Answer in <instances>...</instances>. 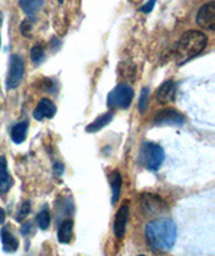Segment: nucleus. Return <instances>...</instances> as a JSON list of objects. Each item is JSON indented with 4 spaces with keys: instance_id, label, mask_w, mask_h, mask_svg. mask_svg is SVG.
<instances>
[{
    "instance_id": "nucleus-1",
    "label": "nucleus",
    "mask_w": 215,
    "mask_h": 256,
    "mask_svg": "<svg viewBox=\"0 0 215 256\" xmlns=\"http://www.w3.org/2000/svg\"><path fill=\"white\" fill-rule=\"evenodd\" d=\"M178 230L171 218L160 217L145 226V238L152 250L158 252L171 251L175 246Z\"/></svg>"
},
{
    "instance_id": "nucleus-2",
    "label": "nucleus",
    "mask_w": 215,
    "mask_h": 256,
    "mask_svg": "<svg viewBox=\"0 0 215 256\" xmlns=\"http://www.w3.org/2000/svg\"><path fill=\"white\" fill-rule=\"evenodd\" d=\"M209 38L205 32L197 30H189L180 36L176 44V61L179 65H183L194 57H197L206 49Z\"/></svg>"
},
{
    "instance_id": "nucleus-3",
    "label": "nucleus",
    "mask_w": 215,
    "mask_h": 256,
    "mask_svg": "<svg viewBox=\"0 0 215 256\" xmlns=\"http://www.w3.org/2000/svg\"><path fill=\"white\" fill-rule=\"evenodd\" d=\"M164 160V150L156 143L147 142L140 151V162L151 172H158Z\"/></svg>"
},
{
    "instance_id": "nucleus-4",
    "label": "nucleus",
    "mask_w": 215,
    "mask_h": 256,
    "mask_svg": "<svg viewBox=\"0 0 215 256\" xmlns=\"http://www.w3.org/2000/svg\"><path fill=\"white\" fill-rule=\"evenodd\" d=\"M135 92L129 85H117L114 86L108 94L106 98V104L110 108H121V110H127L128 106H131L132 100H133Z\"/></svg>"
},
{
    "instance_id": "nucleus-5",
    "label": "nucleus",
    "mask_w": 215,
    "mask_h": 256,
    "mask_svg": "<svg viewBox=\"0 0 215 256\" xmlns=\"http://www.w3.org/2000/svg\"><path fill=\"white\" fill-rule=\"evenodd\" d=\"M23 74H24V64L23 60L16 54H12L9 58V68L8 74H7V80H5V85L7 89H16L20 85L23 80Z\"/></svg>"
},
{
    "instance_id": "nucleus-6",
    "label": "nucleus",
    "mask_w": 215,
    "mask_h": 256,
    "mask_svg": "<svg viewBox=\"0 0 215 256\" xmlns=\"http://www.w3.org/2000/svg\"><path fill=\"white\" fill-rule=\"evenodd\" d=\"M198 26L207 31L215 30V3L210 2L202 6L197 14Z\"/></svg>"
},
{
    "instance_id": "nucleus-7",
    "label": "nucleus",
    "mask_w": 215,
    "mask_h": 256,
    "mask_svg": "<svg viewBox=\"0 0 215 256\" xmlns=\"http://www.w3.org/2000/svg\"><path fill=\"white\" fill-rule=\"evenodd\" d=\"M185 118L175 110H162L154 116V124L156 126H182Z\"/></svg>"
},
{
    "instance_id": "nucleus-8",
    "label": "nucleus",
    "mask_w": 215,
    "mask_h": 256,
    "mask_svg": "<svg viewBox=\"0 0 215 256\" xmlns=\"http://www.w3.org/2000/svg\"><path fill=\"white\" fill-rule=\"evenodd\" d=\"M128 217H129V205H128V201H125V202L119 208V210L116 213V217H114L113 230L117 238H123L124 234H125Z\"/></svg>"
},
{
    "instance_id": "nucleus-9",
    "label": "nucleus",
    "mask_w": 215,
    "mask_h": 256,
    "mask_svg": "<svg viewBox=\"0 0 215 256\" xmlns=\"http://www.w3.org/2000/svg\"><path fill=\"white\" fill-rule=\"evenodd\" d=\"M176 84L175 81H166L160 88L156 90V100L160 104H170L175 100Z\"/></svg>"
},
{
    "instance_id": "nucleus-10",
    "label": "nucleus",
    "mask_w": 215,
    "mask_h": 256,
    "mask_svg": "<svg viewBox=\"0 0 215 256\" xmlns=\"http://www.w3.org/2000/svg\"><path fill=\"white\" fill-rule=\"evenodd\" d=\"M55 112H57V108L54 106V102L48 98H42L34 110V118L35 120L51 119L55 115Z\"/></svg>"
},
{
    "instance_id": "nucleus-11",
    "label": "nucleus",
    "mask_w": 215,
    "mask_h": 256,
    "mask_svg": "<svg viewBox=\"0 0 215 256\" xmlns=\"http://www.w3.org/2000/svg\"><path fill=\"white\" fill-rule=\"evenodd\" d=\"M0 240L3 244V250L7 254L15 252L19 248V240L12 234V232L8 230V226H3L0 230Z\"/></svg>"
},
{
    "instance_id": "nucleus-12",
    "label": "nucleus",
    "mask_w": 215,
    "mask_h": 256,
    "mask_svg": "<svg viewBox=\"0 0 215 256\" xmlns=\"http://www.w3.org/2000/svg\"><path fill=\"white\" fill-rule=\"evenodd\" d=\"M12 184V178L7 170V160L4 156H0V196L7 194Z\"/></svg>"
},
{
    "instance_id": "nucleus-13",
    "label": "nucleus",
    "mask_w": 215,
    "mask_h": 256,
    "mask_svg": "<svg viewBox=\"0 0 215 256\" xmlns=\"http://www.w3.org/2000/svg\"><path fill=\"white\" fill-rule=\"evenodd\" d=\"M73 230L74 222L73 220L62 221L61 226L58 228V242L61 244H69L73 238Z\"/></svg>"
},
{
    "instance_id": "nucleus-14",
    "label": "nucleus",
    "mask_w": 215,
    "mask_h": 256,
    "mask_svg": "<svg viewBox=\"0 0 215 256\" xmlns=\"http://www.w3.org/2000/svg\"><path fill=\"white\" fill-rule=\"evenodd\" d=\"M110 188H112V202L116 204L119 201L120 193H121V185H123V178L119 170H113L109 176Z\"/></svg>"
},
{
    "instance_id": "nucleus-15",
    "label": "nucleus",
    "mask_w": 215,
    "mask_h": 256,
    "mask_svg": "<svg viewBox=\"0 0 215 256\" xmlns=\"http://www.w3.org/2000/svg\"><path fill=\"white\" fill-rule=\"evenodd\" d=\"M112 119H113V112H106V114H104V115L98 116L93 123H90L86 127V132H97V131H100V130H102V128L105 127V126H108V124L112 122Z\"/></svg>"
},
{
    "instance_id": "nucleus-16",
    "label": "nucleus",
    "mask_w": 215,
    "mask_h": 256,
    "mask_svg": "<svg viewBox=\"0 0 215 256\" xmlns=\"http://www.w3.org/2000/svg\"><path fill=\"white\" fill-rule=\"evenodd\" d=\"M27 131H28V122H20V123L15 124L12 128H11V139H12L15 143H23L26 140Z\"/></svg>"
},
{
    "instance_id": "nucleus-17",
    "label": "nucleus",
    "mask_w": 215,
    "mask_h": 256,
    "mask_svg": "<svg viewBox=\"0 0 215 256\" xmlns=\"http://www.w3.org/2000/svg\"><path fill=\"white\" fill-rule=\"evenodd\" d=\"M19 6L26 15L32 16L42 8L43 0H19Z\"/></svg>"
},
{
    "instance_id": "nucleus-18",
    "label": "nucleus",
    "mask_w": 215,
    "mask_h": 256,
    "mask_svg": "<svg viewBox=\"0 0 215 256\" xmlns=\"http://www.w3.org/2000/svg\"><path fill=\"white\" fill-rule=\"evenodd\" d=\"M143 205L145 208H148V210L151 213H155L159 209H162V201L156 197V196L145 194L143 196Z\"/></svg>"
},
{
    "instance_id": "nucleus-19",
    "label": "nucleus",
    "mask_w": 215,
    "mask_h": 256,
    "mask_svg": "<svg viewBox=\"0 0 215 256\" xmlns=\"http://www.w3.org/2000/svg\"><path fill=\"white\" fill-rule=\"evenodd\" d=\"M50 222H51V217H50L47 208H44L43 210H40L39 214L36 216V224L40 230H46L50 226Z\"/></svg>"
},
{
    "instance_id": "nucleus-20",
    "label": "nucleus",
    "mask_w": 215,
    "mask_h": 256,
    "mask_svg": "<svg viewBox=\"0 0 215 256\" xmlns=\"http://www.w3.org/2000/svg\"><path fill=\"white\" fill-rule=\"evenodd\" d=\"M31 212V204L30 201H24L22 202V205L19 206V210L16 212V220L18 221H23L26 218Z\"/></svg>"
},
{
    "instance_id": "nucleus-21",
    "label": "nucleus",
    "mask_w": 215,
    "mask_h": 256,
    "mask_svg": "<svg viewBox=\"0 0 215 256\" xmlns=\"http://www.w3.org/2000/svg\"><path fill=\"white\" fill-rule=\"evenodd\" d=\"M148 98H150V89L143 88L140 94V102H139V110L141 114H144L147 110V106H148Z\"/></svg>"
},
{
    "instance_id": "nucleus-22",
    "label": "nucleus",
    "mask_w": 215,
    "mask_h": 256,
    "mask_svg": "<svg viewBox=\"0 0 215 256\" xmlns=\"http://www.w3.org/2000/svg\"><path fill=\"white\" fill-rule=\"evenodd\" d=\"M31 60H32V62H35V64H39L43 60V49H42L40 44H36V46H34L31 49Z\"/></svg>"
},
{
    "instance_id": "nucleus-23",
    "label": "nucleus",
    "mask_w": 215,
    "mask_h": 256,
    "mask_svg": "<svg viewBox=\"0 0 215 256\" xmlns=\"http://www.w3.org/2000/svg\"><path fill=\"white\" fill-rule=\"evenodd\" d=\"M31 30H32V23H31L30 19H24L22 24H20V32H22V36L30 38Z\"/></svg>"
},
{
    "instance_id": "nucleus-24",
    "label": "nucleus",
    "mask_w": 215,
    "mask_h": 256,
    "mask_svg": "<svg viewBox=\"0 0 215 256\" xmlns=\"http://www.w3.org/2000/svg\"><path fill=\"white\" fill-rule=\"evenodd\" d=\"M155 4H156V0H148L143 7H140V11L144 14H150L154 10Z\"/></svg>"
},
{
    "instance_id": "nucleus-25",
    "label": "nucleus",
    "mask_w": 215,
    "mask_h": 256,
    "mask_svg": "<svg viewBox=\"0 0 215 256\" xmlns=\"http://www.w3.org/2000/svg\"><path fill=\"white\" fill-rule=\"evenodd\" d=\"M31 230H32V224H31V222H26V224H23L22 228H20V234H22L23 236H27V234L31 232Z\"/></svg>"
},
{
    "instance_id": "nucleus-26",
    "label": "nucleus",
    "mask_w": 215,
    "mask_h": 256,
    "mask_svg": "<svg viewBox=\"0 0 215 256\" xmlns=\"http://www.w3.org/2000/svg\"><path fill=\"white\" fill-rule=\"evenodd\" d=\"M63 170H65L63 164H61L59 162H55V164H54V172H57L58 176H61L62 172H63Z\"/></svg>"
},
{
    "instance_id": "nucleus-27",
    "label": "nucleus",
    "mask_w": 215,
    "mask_h": 256,
    "mask_svg": "<svg viewBox=\"0 0 215 256\" xmlns=\"http://www.w3.org/2000/svg\"><path fill=\"white\" fill-rule=\"evenodd\" d=\"M5 221V212L3 208H0V224H3Z\"/></svg>"
},
{
    "instance_id": "nucleus-28",
    "label": "nucleus",
    "mask_w": 215,
    "mask_h": 256,
    "mask_svg": "<svg viewBox=\"0 0 215 256\" xmlns=\"http://www.w3.org/2000/svg\"><path fill=\"white\" fill-rule=\"evenodd\" d=\"M1 18H3V15H1V12H0V24H1Z\"/></svg>"
},
{
    "instance_id": "nucleus-29",
    "label": "nucleus",
    "mask_w": 215,
    "mask_h": 256,
    "mask_svg": "<svg viewBox=\"0 0 215 256\" xmlns=\"http://www.w3.org/2000/svg\"><path fill=\"white\" fill-rule=\"evenodd\" d=\"M58 2H59V3H62V2H63V0H58Z\"/></svg>"
},
{
    "instance_id": "nucleus-30",
    "label": "nucleus",
    "mask_w": 215,
    "mask_h": 256,
    "mask_svg": "<svg viewBox=\"0 0 215 256\" xmlns=\"http://www.w3.org/2000/svg\"><path fill=\"white\" fill-rule=\"evenodd\" d=\"M139 256H145V255H139Z\"/></svg>"
}]
</instances>
